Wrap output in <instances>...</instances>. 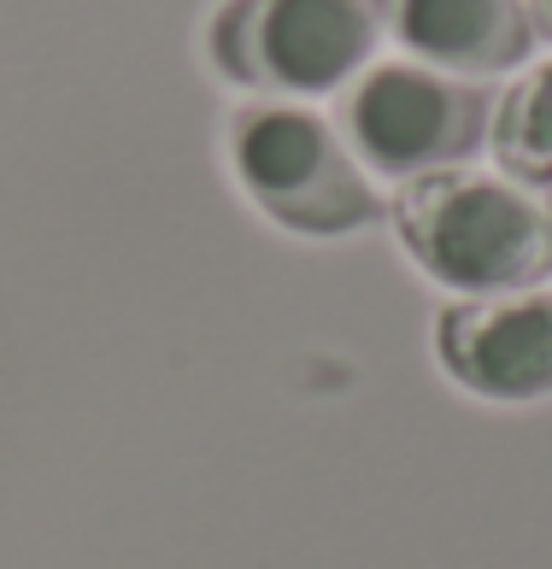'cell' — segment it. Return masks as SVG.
Wrapping results in <instances>:
<instances>
[{"mask_svg":"<svg viewBox=\"0 0 552 569\" xmlns=\"http://www.w3.org/2000/svg\"><path fill=\"white\" fill-rule=\"evenodd\" d=\"M394 236L423 277L464 300L541 288L552 270L546 206H535L518 182L482 171H435L400 182Z\"/></svg>","mask_w":552,"mask_h":569,"instance_id":"1","label":"cell"},{"mask_svg":"<svg viewBox=\"0 0 552 569\" xmlns=\"http://www.w3.org/2000/svg\"><path fill=\"white\" fill-rule=\"evenodd\" d=\"M229 171L270 223L294 236H353L382 218L353 147L294 100H253L229 118Z\"/></svg>","mask_w":552,"mask_h":569,"instance_id":"2","label":"cell"},{"mask_svg":"<svg viewBox=\"0 0 552 569\" xmlns=\"http://www.w3.org/2000/svg\"><path fill=\"white\" fill-rule=\"evenodd\" d=\"M376 36L371 0H224L211 12L206 53L236 89L306 100L347 89L371 66Z\"/></svg>","mask_w":552,"mask_h":569,"instance_id":"3","label":"cell"},{"mask_svg":"<svg viewBox=\"0 0 552 569\" xmlns=\"http://www.w3.org/2000/svg\"><path fill=\"white\" fill-rule=\"evenodd\" d=\"M494 130V94L417 59L365 66L342 94V136L358 164L388 182L464 171Z\"/></svg>","mask_w":552,"mask_h":569,"instance_id":"4","label":"cell"},{"mask_svg":"<svg viewBox=\"0 0 552 569\" xmlns=\"http://www.w3.org/2000/svg\"><path fill=\"white\" fill-rule=\"evenodd\" d=\"M435 358L464 393L523 406L552 393V288L447 300L435 311Z\"/></svg>","mask_w":552,"mask_h":569,"instance_id":"5","label":"cell"},{"mask_svg":"<svg viewBox=\"0 0 552 569\" xmlns=\"http://www.w3.org/2000/svg\"><path fill=\"white\" fill-rule=\"evenodd\" d=\"M382 36L447 77L512 71L535 48L529 0H371Z\"/></svg>","mask_w":552,"mask_h":569,"instance_id":"6","label":"cell"},{"mask_svg":"<svg viewBox=\"0 0 552 569\" xmlns=\"http://www.w3.org/2000/svg\"><path fill=\"white\" fill-rule=\"evenodd\" d=\"M505 182L518 188H552V59L523 71L505 100L494 107V130H487Z\"/></svg>","mask_w":552,"mask_h":569,"instance_id":"7","label":"cell"},{"mask_svg":"<svg viewBox=\"0 0 552 569\" xmlns=\"http://www.w3.org/2000/svg\"><path fill=\"white\" fill-rule=\"evenodd\" d=\"M529 24H535V36L552 41V0H529Z\"/></svg>","mask_w":552,"mask_h":569,"instance_id":"8","label":"cell"},{"mask_svg":"<svg viewBox=\"0 0 552 569\" xmlns=\"http://www.w3.org/2000/svg\"><path fill=\"white\" fill-rule=\"evenodd\" d=\"M546 229H552V188H546Z\"/></svg>","mask_w":552,"mask_h":569,"instance_id":"9","label":"cell"}]
</instances>
